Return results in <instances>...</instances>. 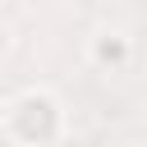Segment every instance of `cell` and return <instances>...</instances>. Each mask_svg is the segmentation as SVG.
<instances>
[{
  "instance_id": "6da1fadb",
  "label": "cell",
  "mask_w": 147,
  "mask_h": 147,
  "mask_svg": "<svg viewBox=\"0 0 147 147\" xmlns=\"http://www.w3.org/2000/svg\"><path fill=\"white\" fill-rule=\"evenodd\" d=\"M96 60H101V64H124V60H129V41H124L119 32H101V41H96Z\"/></svg>"
},
{
  "instance_id": "7a4b0ae2",
  "label": "cell",
  "mask_w": 147,
  "mask_h": 147,
  "mask_svg": "<svg viewBox=\"0 0 147 147\" xmlns=\"http://www.w3.org/2000/svg\"><path fill=\"white\" fill-rule=\"evenodd\" d=\"M5 37H9V32H5V28H0V51H5Z\"/></svg>"
}]
</instances>
